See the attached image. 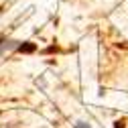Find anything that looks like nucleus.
Here are the masks:
<instances>
[{
	"label": "nucleus",
	"instance_id": "f257e3e1",
	"mask_svg": "<svg viewBox=\"0 0 128 128\" xmlns=\"http://www.w3.org/2000/svg\"><path fill=\"white\" fill-rule=\"evenodd\" d=\"M20 45V41H14V39H6V37H0V57L16 51V47Z\"/></svg>",
	"mask_w": 128,
	"mask_h": 128
},
{
	"label": "nucleus",
	"instance_id": "f03ea898",
	"mask_svg": "<svg viewBox=\"0 0 128 128\" xmlns=\"http://www.w3.org/2000/svg\"><path fill=\"white\" fill-rule=\"evenodd\" d=\"M16 51L18 53H35L37 51V45L30 43V41H20V45L16 47Z\"/></svg>",
	"mask_w": 128,
	"mask_h": 128
},
{
	"label": "nucleus",
	"instance_id": "7ed1b4c3",
	"mask_svg": "<svg viewBox=\"0 0 128 128\" xmlns=\"http://www.w3.org/2000/svg\"><path fill=\"white\" fill-rule=\"evenodd\" d=\"M73 128H90V124H88V122H84V120H79V122H75V124H73Z\"/></svg>",
	"mask_w": 128,
	"mask_h": 128
},
{
	"label": "nucleus",
	"instance_id": "20e7f679",
	"mask_svg": "<svg viewBox=\"0 0 128 128\" xmlns=\"http://www.w3.org/2000/svg\"><path fill=\"white\" fill-rule=\"evenodd\" d=\"M114 128H124V122H122V120H118V122H114Z\"/></svg>",
	"mask_w": 128,
	"mask_h": 128
}]
</instances>
